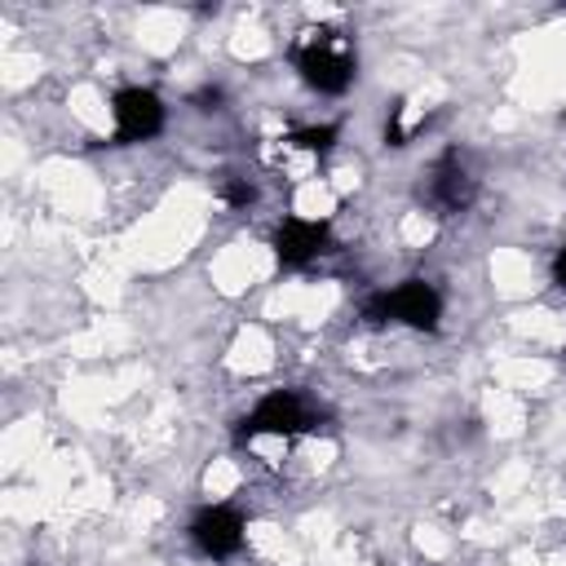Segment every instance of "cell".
Returning <instances> with one entry per match:
<instances>
[{
  "label": "cell",
  "mask_w": 566,
  "mask_h": 566,
  "mask_svg": "<svg viewBox=\"0 0 566 566\" xmlns=\"http://www.w3.org/2000/svg\"><path fill=\"white\" fill-rule=\"evenodd\" d=\"M292 62L301 71V80L314 88V93H327V97H340L349 84H354V49L340 40V31L332 27H310L301 31V40L292 44Z\"/></svg>",
  "instance_id": "6da1fadb"
},
{
  "label": "cell",
  "mask_w": 566,
  "mask_h": 566,
  "mask_svg": "<svg viewBox=\"0 0 566 566\" xmlns=\"http://www.w3.org/2000/svg\"><path fill=\"white\" fill-rule=\"evenodd\" d=\"M442 318V296L433 283L424 279H407L389 292H376L363 301V323L367 327H385V323H402L416 332H433Z\"/></svg>",
  "instance_id": "7a4b0ae2"
},
{
  "label": "cell",
  "mask_w": 566,
  "mask_h": 566,
  "mask_svg": "<svg viewBox=\"0 0 566 566\" xmlns=\"http://www.w3.org/2000/svg\"><path fill=\"white\" fill-rule=\"evenodd\" d=\"M310 429H318V411L296 394V389H274V394H265L243 420H239V442H252V438H261V433H270V438H296V433H310Z\"/></svg>",
  "instance_id": "3957f363"
},
{
  "label": "cell",
  "mask_w": 566,
  "mask_h": 566,
  "mask_svg": "<svg viewBox=\"0 0 566 566\" xmlns=\"http://www.w3.org/2000/svg\"><path fill=\"white\" fill-rule=\"evenodd\" d=\"M111 119H115V142H119V146H133V142L159 137L168 111H164V102H159L155 88L133 84V88H119V93L111 97Z\"/></svg>",
  "instance_id": "277c9868"
},
{
  "label": "cell",
  "mask_w": 566,
  "mask_h": 566,
  "mask_svg": "<svg viewBox=\"0 0 566 566\" xmlns=\"http://www.w3.org/2000/svg\"><path fill=\"white\" fill-rule=\"evenodd\" d=\"M190 544H195L203 557H212V562L234 557V553L243 548V513L230 509V504H208V509H199L195 522H190Z\"/></svg>",
  "instance_id": "5b68a950"
},
{
  "label": "cell",
  "mask_w": 566,
  "mask_h": 566,
  "mask_svg": "<svg viewBox=\"0 0 566 566\" xmlns=\"http://www.w3.org/2000/svg\"><path fill=\"white\" fill-rule=\"evenodd\" d=\"M473 177H469V168L460 164V155L455 150H447V155H438L433 159V168H429V181H424V203L438 212V217H455V212H464L469 203H473Z\"/></svg>",
  "instance_id": "8992f818"
},
{
  "label": "cell",
  "mask_w": 566,
  "mask_h": 566,
  "mask_svg": "<svg viewBox=\"0 0 566 566\" xmlns=\"http://www.w3.org/2000/svg\"><path fill=\"white\" fill-rule=\"evenodd\" d=\"M332 248V226L314 217H283L274 230V256L283 270H305L314 256Z\"/></svg>",
  "instance_id": "52a82bcc"
},
{
  "label": "cell",
  "mask_w": 566,
  "mask_h": 566,
  "mask_svg": "<svg viewBox=\"0 0 566 566\" xmlns=\"http://www.w3.org/2000/svg\"><path fill=\"white\" fill-rule=\"evenodd\" d=\"M336 137H340V128H336V124H305V128H292V133H287V142H292V146H301V150H310V155L332 150V146H336Z\"/></svg>",
  "instance_id": "ba28073f"
},
{
  "label": "cell",
  "mask_w": 566,
  "mask_h": 566,
  "mask_svg": "<svg viewBox=\"0 0 566 566\" xmlns=\"http://www.w3.org/2000/svg\"><path fill=\"white\" fill-rule=\"evenodd\" d=\"M252 199H256V186L248 177H226L221 181V203L226 208H248Z\"/></svg>",
  "instance_id": "9c48e42d"
},
{
  "label": "cell",
  "mask_w": 566,
  "mask_h": 566,
  "mask_svg": "<svg viewBox=\"0 0 566 566\" xmlns=\"http://www.w3.org/2000/svg\"><path fill=\"white\" fill-rule=\"evenodd\" d=\"M407 142H411V133L402 124V102H394L385 115V146H407Z\"/></svg>",
  "instance_id": "30bf717a"
},
{
  "label": "cell",
  "mask_w": 566,
  "mask_h": 566,
  "mask_svg": "<svg viewBox=\"0 0 566 566\" xmlns=\"http://www.w3.org/2000/svg\"><path fill=\"white\" fill-rule=\"evenodd\" d=\"M221 102H226V93H221L217 84H203V88L190 93V106H195V111H221Z\"/></svg>",
  "instance_id": "8fae6325"
},
{
  "label": "cell",
  "mask_w": 566,
  "mask_h": 566,
  "mask_svg": "<svg viewBox=\"0 0 566 566\" xmlns=\"http://www.w3.org/2000/svg\"><path fill=\"white\" fill-rule=\"evenodd\" d=\"M553 283L566 292V243L557 248V256H553Z\"/></svg>",
  "instance_id": "7c38bea8"
}]
</instances>
